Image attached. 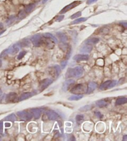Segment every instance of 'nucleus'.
<instances>
[{"label": "nucleus", "mask_w": 127, "mask_h": 141, "mask_svg": "<svg viewBox=\"0 0 127 141\" xmlns=\"http://www.w3.org/2000/svg\"><path fill=\"white\" fill-rule=\"evenodd\" d=\"M83 75V69L81 67H76L73 68H69L68 69L66 73V78H69L71 77L80 78Z\"/></svg>", "instance_id": "obj_1"}, {"label": "nucleus", "mask_w": 127, "mask_h": 141, "mask_svg": "<svg viewBox=\"0 0 127 141\" xmlns=\"http://www.w3.org/2000/svg\"><path fill=\"white\" fill-rule=\"evenodd\" d=\"M86 90H87V88L85 87V85L82 83H79L73 87L70 92L71 93H74V94L78 95V94H81V93H84L85 92H86Z\"/></svg>", "instance_id": "obj_2"}, {"label": "nucleus", "mask_w": 127, "mask_h": 141, "mask_svg": "<svg viewBox=\"0 0 127 141\" xmlns=\"http://www.w3.org/2000/svg\"><path fill=\"white\" fill-rule=\"evenodd\" d=\"M17 114L21 119L24 121H29L32 118V115L31 112L26 111H20L17 112Z\"/></svg>", "instance_id": "obj_3"}, {"label": "nucleus", "mask_w": 127, "mask_h": 141, "mask_svg": "<svg viewBox=\"0 0 127 141\" xmlns=\"http://www.w3.org/2000/svg\"><path fill=\"white\" fill-rule=\"evenodd\" d=\"M53 83V80L52 79L50 78H45L44 80H42L40 83V91L42 92V91H44L45 89L47 88L48 86H50L51 84Z\"/></svg>", "instance_id": "obj_4"}, {"label": "nucleus", "mask_w": 127, "mask_h": 141, "mask_svg": "<svg viewBox=\"0 0 127 141\" xmlns=\"http://www.w3.org/2000/svg\"><path fill=\"white\" fill-rule=\"evenodd\" d=\"M31 40L34 46L36 47L40 46L42 43V37H41V35L40 34H36V35H33L31 37Z\"/></svg>", "instance_id": "obj_5"}, {"label": "nucleus", "mask_w": 127, "mask_h": 141, "mask_svg": "<svg viewBox=\"0 0 127 141\" xmlns=\"http://www.w3.org/2000/svg\"><path fill=\"white\" fill-rule=\"evenodd\" d=\"M81 3V1L73 2V3H70L69 5L66 6L63 8V10H61V11L60 12V14H64V13H66V12L68 11H69V10H71V9H73V8H75L76 6H78V5Z\"/></svg>", "instance_id": "obj_6"}, {"label": "nucleus", "mask_w": 127, "mask_h": 141, "mask_svg": "<svg viewBox=\"0 0 127 141\" xmlns=\"http://www.w3.org/2000/svg\"><path fill=\"white\" fill-rule=\"evenodd\" d=\"M18 99L17 94L15 93H10L6 96L5 100L6 103H14Z\"/></svg>", "instance_id": "obj_7"}, {"label": "nucleus", "mask_w": 127, "mask_h": 141, "mask_svg": "<svg viewBox=\"0 0 127 141\" xmlns=\"http://www.w3.org/2000/svg\"><path fill=\"white\" fill-rule=\"evenodd\" d=\"M47 117H48L49 120H56L59 119V115L56 113L55 111L53 110H48L46 112Z\"/></svg>", "instance_id": "obj_8"}, {"label": "nucleus", "mask_w": 127, "mask_h": 141, "mask_svg": "<svg viewBox=\"0 0 127 141\" xmlns=\"http://www.w3.org/2000/svg\"><path fill=\"white\" fill-rule=\"evenodd\" d=\"M20 50V45L19 44H14L11 47L9 48V54L11 55H14L16 53H18V52Z\"/></svg>", "instance_id": "obj_9"}, {"label": "nucleus", "mask_w": 127, "mask_h": 141, "mask_svg": "<svg viewBox=\"0 0 127 141\" xmlns=\"http://www.w3.org/2000/svg\"><path fill=\"white\" fill-rule=\"evenodd\" d=\"M31 114L32 117H34L35 119H39L40 117V116L42 113V109L40 108H33L31 109Z\"/></svg>", "instance_id": "obj_10"}, {"label": "nucleus", "mask_w": 127, "mask_h": 141, "mask_svg": "<svg viewBox=\"0 0 127 141\" xmlns=\"http://www.w3.org/2000/svg\"><path fill=\"white\" fill-rule=\"evenodd\" d=\"M73 59L76 62H81V61H87L89 59V55H82V54H78L74 55L73 57Z\"/></svg>", "instance_id": "obj_11"}, {"label": "nucleus", "mask_w": 127, "mask_h": 141, "mask_svg": "<svg viewBox=\"0 0 127 141\" xmlns=\"http://www.w3.org/2000/svg\"><path fill=\"white\" fill-rule=\"evenodd\" d=\"M97 85L95 82H91L88 85V87L87 88V90H86V93L87 94H90L91 93L93 92L94 90L96 89Z\"/></svg>", "instance_id": "obj_12"}, {"label": "nucleus", "mask_w": 127, "mask_h": 141, "mask_svg": "<svg viewBox=\"0 0 127 141\" xmlns=\"http://www.w3.org/2000/svg\"><path fill=\"white\" fill-rule=\"evenodd\" d=\"M74 83V80H73V79H68L66 80L65 82H64L63 85V90H64V92H66L68 90V88H69V87L71 86V85Z\"/></svg>", "instance_id": "obj_13"}, {"label": "nucleus", "mask_w": 127, "mask_h": 141, "mask_svg": "<svg viewBox=\"0 0 127 141\" xmlns=\"http://www.w3.org/2000/svg\"><path fill=\"white\" fill-rule=\"evenodd\" d=\"M109 104V99H100L99 101H97L96 104L97 106L99 107H104L107 106Z\"/></svg>", "instance_id": "obj_14"}, {"label": "nucleus", "mask_w": 127, "mask_h": 141, "mask_svg": "<svg viewBox=\"0 0 127 141\" xmlns=\"http://www.w3.org/2000/svg\"><path fill=\"white\" fill-rule=\"evenodd\" d=\"M112 80H108V81H106L104 83H103L102 84L100 85V86L99 87L100 90H105L107 89H109V88H110V83H111Z\"/></svg>", "instance_id": "obj_15"}, {"label": "nucleus", "mask_w": 127, "mask_h": 141, "mask_svg": "<svg viewBox=\"0 0 127 141\" xmlns=\"http://www.w3.org/2000/svg\"><path fill=\"white\" fill-rule=\"evenodd\" d=\"M92 49V47L90 45H84L82 47V48L80 49V52L81 53H89L91 52Z\"/></svg>", "instance_id": "obj_16"}, {"label": "nucleus", "mask_w": 127, "mask_h": 141, "mask_svg": "<svg viewBox=\"0 0 127 141\" xmlns=\"http://www.w3.org/2000/svg\"><path fill=\"white\" fill-rule=\"evenodd\" d=\"M56 35H57V37L59 38V39L61 40V42H64L68 40V37L66 36V34H64L63 32H57V33H56Z\"/></svg>", "instance_id": "obj_17"}, {"label": "nucleus", "mask_w": 127, "mask_h": 141, "mask_svg": "<svg viewBox=\"0 0 127 141\" xmlns=\"http://www.w3.org/2000/svg\"><path fill=\"white\" fill-rule=\"evenodd\" d=\"M32 96H33V93H30V92L25 93L20 96L19 98V101H23V100H25V99L31 98V97H32Z\"/></svg>", "instance_id": "obj_18"}, {"label": "nucleus", "mask_w": 127, "mask_h": 141, "mask_svg": "<svg viewBox=\"0 0 127 141\" xmlns=\"http://www.w3.org/2000/svg\"><path fill=\"white\" fill-rule=\"evenodd\" d=\"M99 41V39L93 37V38L89 39L88 40H86L85 43L88 44V45H94V44L98 43Z\"/></svg>", "instance_id": "obj_19"}, {"label": "nucleus", "mask_w": 127, "mask_h": 141, "mask_svg": "<svg viewBox=\"0 0 127 141\" xmlns=\"http://www.w3.org/2000/svg\"><path fill=\"white\" fill-rule=\"evenodd\" d=\"M43 36L45 37H46V38L50 39H51L52 41L55 42V43H57V42H58L57 39H56V37L54 36V35H52V34H50V33H45V34L43 35Z\"/></svg>", "instance_id": "obj_20"}, {"label": "nucleus", "mask_w": 127, "mask_h": 141, "mask_svg": "<svg viewBox=\"0 0 127 141\" xmlns=\"http://www.w3.org/2000/svg\"><path fill=\"white\" fill-rule=\"evenodd\" d=\"M127 102V99L125 97H122V98H118L116 101V105H122V104H125Z\"/></svg>", "instance_id": "obj_21"}, {"label": "nucleus", "mask_w": 127, "mask_h": 141, "mask_svg": "<svg viewBox=\"0 0 127 141\" xmlns=\"http://www.w3.org/2000/svg\"><path fill=\"white\" fill-rule=\"evenodd\" d=\"M83 97V95H81V94H78V95H73V96H70L69 98V101H77V100H79L81 98H82Z\"/></svg>", "instance_id": "obj_22"}, {"label": "nucleus", "mask_w": 127, "mask_h": 141, "mask_svg": "<svg viewBox=\"0 0 127 141\" xmlns=\"http://www.w3.org/2000/svg\"><path fill=\"white\" fill-rule=\"evenodd\" d=\"M84 116L82 115V114H78L76 116V123L77 124L79 125L81 123H82V122L84 121Z\"/></svg>", "instance_id": "obj_23"}, {"label": "nucleus", "mask_w": 127, "mask_h": 141, "mask_svg": "<svg viewBox=\"0 0 127 141\" xmlns=\"http://www.w3.org/2000/svg\"><path fill=\"white\" fill-rule=\"evenodd\" d=\"M53 70H54V72L56 75V77H59L60 73H61V68L58 65H55L53 66Z\"/></svg>", "instance_id": "obj_24"}, {"label": "nucleus", "mask_w": 127, "mask_h": 141, "mask_svg": "<svg viewBox=\"0 0 127 141\" xmlns=\"http://www.w3.org/2000/svg\"><path fill=\"white\" fill-rule=\"evenodd\" d=\"M35 8V5L34 4H30L27 5L25 8V12L26 13H30L33 11V10Z\"/></svg>", "instance_id": "obj_25"}, {"label": "nucleus", "mask_w": 127, "mask_h": 141, "mask_svg": "<svg viewBox=\"0 0 127 141\" xmlns=\"http://www.w3.org/2000/svg\"><path fill=\"white\" fill-rule=\"evenodd\" d=\"M16 117L14 114H11L5 117V120L9 121H12V122H14L15 121H16Z\"/></svg>", "instance_id": "obj_26"}, {"label": "nucleus", "mask_w": 127, "mask_h": 141, "mask_svg": "<svg viewBox=\"0 0 127 141\" xmlns=\"http://www.w3.org/2000/svg\"><path fill=\"white\" fill-rule=\"evenodd\" d=\"M15 20H16V17L14 16H11L8 18L6 23V24L8 26H10L11 24H12L14 22Z\"/></svg>", "instance_id": "obj_27"}, {"label": "nucleus", "mask_w": 127, "mask_h": 141, "mask_svg": "<svg viewBox=\"0 0 127 141\" xmlns=\"http://www.w3.org/2000/svg\"><path fill=\"white\" fill-rule=\"evenodd\" d=\"M87 20V18H78V19H76V20H74V21H73L72 24H78V23H82V22H84Z\"/></svg>", "instance_id": "obj_28"}, {"label": "nucleus", "mask_w": 127, "mask_h": 141, "mask_svg": "<svg viewBox=\"0 0 127 141\" xmlns=\"http://www.w3.org/2000/svg\"><path fill=\"white\" fill-rule=\"evenodd\" d=\"M59 47H60V49H61L63 50V51H65V50L68 49V44H67L66 43H64V42L60 44Z\"/></svg>", "instance_id": "obj_29"}, {"label": "nucleus", "mask_w": 127, "mask_h": 141, "mask_svg": "<svg viewBox=\"0 0 127 141\" xmlns=\"http://www.w3.org/2000/svg\"><path fill=\"white\" fill-rule=\"evenodd\" d=\"M26 53H27V52L26 51L21 52L19 53V55H18V57H17V58H18V60L22 59V58H23L25 56V55L26 54Z\"/></svg>", "instance_id": "obj_30"}, {"label": "nucleus", "mask_w": 127, "mask_h": 141, "mask_svg": "<svg viewBox=\"0 0 127 141\" xmlns=\"http://www.w3.org/2000/svg\"><path fill=\"white\" fill-rule=\"evenodd\" d=\"M8 54H9V49H6L3 52H2V53L0 54V58L5 57Z\"/></svg>", "instance_id": "obj_31"}, {"label": "nucleus", "mask_w": 127, "mask_h": 141, "mask_svg": "<svg viewBox=\"0 0 127 141\" xmlns=\"http://www.w3.org/2000/svg\"><path fill=\"white\" fill-rule=\"evenodd\" d=\"M81 15V12L79 11L77 12V13H76L75 14H74L73 15H72L70 18H71V19H75V18H77L78 17H79Z\"/></svg>", "instance_id": "obj_32"}, {"label": "nucleus", "mask_w": 127, "mask_h": 141, "mask_svg": "<svg viewBox=\"0 0 127 141\" xmlns=\"http://www.w3.org/2000/svg\"><path fill=\"white\" fill-rule=\"evenodd\" d=\"M3 122L1 121H0V137L3 135Z\"/></svg>", "instance_id": "obj_33"}, {"label": "nucleus", "mask_w": 127, "mask_h": 141, "mask_svg": "<svg viewBox=\"0 0 127 141\" xmlns=\"http://www.w3.org/2000/svg\"><path fill=\"white\" fill-rule=\"evenodd\" d=\"M25 17H26V12L21 11L19 13V19H22L25 18Z\"/></svg>", "instance_id": "obj_34"}, {"label": "nucleus", "mask_w": 127, "mask_h": 141, "mask_svg": "<svg viewBox=\"0 0 127 141\" xmlns=\"http://www.w3.org/2000/svg\"><path fill=\"white\" fill-rule=\"evenodd\" d=\"M67 63H68V60H65V61H63L61 62V68H65V67L66 66V65H67Z\"/></svg>", "instance_id": "obj_35"}, {"label": "nucleus", "mask_w": 127, "mask_h": 141, "mask_svg": "<svg viewBox=\"0 0 127 141\" xmlns=\"http://www.w3.org/2000/svg\"><path fill=\"white\" fill-rule=\"evenodd\" d=\"M95 115H96L97 117H99V118L100 119L102 118V117H103V115H102L100 112H95Z\"/></svg>", "instance_id": "obj_36"}, {"label": "nucleus", "mask_w": 127, "mask_h": 141, "mask_svg": "<svg viewBox=\"0 0 127 141\" xmlns=\"http://www.w3.org/2000/svg\"><path fill=\"white\" fill-rule=\"evenodd\" d=\"M97 0H87V5H91V4H92L96 2Z\"/></svg>", "instance_id": "obj_37"}, {"label": "nucleus", "mask_w": 127, "mask_h": 141, "mask_svg": "<svg viewBox=\"0 0 127 141\" xmlns=\"http://www.w3.org/2000/svg\"><path fill=\"white\" fill-rule=\"evenodd\" d=\"M63 18H64V15H61V16H58V18H57V20H56V21H62V20H63Z\"/></svg>", "instance_id": "obj_38"}, {"label": "nucleus", "mask_w": 127, "mask_h": 141, "mask_svg": "<svg viewBox=\"0 0 127 141\" xmlns=\"http://www.w3.org/2000/svg\"><path fill=\"white\" fill-rule=\"evenodd\" d=\"M121 24H122L123 26H124V27H127V23H126V22H124V23H121Z\"/></svg>", "instance_id": "obj_39"}, {"label": "nucleus", "mask_w": 127, "mask_h": 141, "mask_svg": "<svg viewBox=\"0 0 127 141\" xmlns=\"http://www.w3.org/2000/svg\"><path fill=\"white\" fill-rule=\"evenodd\" d=\"M127 136H124L123 139V141H127Z\"/></svg>", "instance_id": "obj_40"}, {"label": "nucleus", "mask_w": 127, "mask_h": 141, "mask_svg": "<svg viewBox=\"0 0 127 141\" xmlns=\"http://www.w3.org/2000/svg\"><path fill=\"white\" fill-rule=\"evenodd\" d=\"M11 126V124H7V123H6L5 124V127H10Z\"/></svg>", "instance_id": "obj_41"}, {"label": "nucleus", "mask_w": 127, "mask_h": 141, "mask_svg": "<svg viewBox=\"0 0 127 141\" xmlns=\"http://www.w3.org/2000/svg\"><path fill=\"white\" fill-rule=\"evenodd\" d=\"M3 24L0 23V29H3Z\"/></svg>", "instance_id": "obj_42"}, {"label": "nucleus", "mask_w": 127, "mask_h": 141, "mask_svg": "<svg viewBox=\"0 0 127 141\" xmlns=\"http://www.w3.org/2000/svg\"><path fill=\"white\" fill-rule=\"evenodd\" d=\"M2 95H3V93H2V91L1 90H0V99H1V98L2 97Z\"/></svg>", "instance_id": "obj_43"}, {"label": "nucleus", "mask_w": 127, "mask_h": 141, "mask_svg": "<svg viewBox=\"0 0 127 141\" xmlns=\"http://www.w3.org/2000/svg\"><path fill=\"white\" fill-rule=\"evenodd\" d=\"M47 1H48V0H43V1H42V3L43 4L45 3Z\"/></svg>", "instance_id": "obj_44"}, {"label": "nucleus", "mask_w": 127, "mask_h": 141, "mask_svg": "<svg viewBox=\"0 0 127 141\" xmlns=\"http://www.w3.org/2000/svg\"><path fill=\"white\" fill-rule=\"evenodd\" d=\"M1 65H2V60L0 59V67H1Z\"/></svg>", "instance_id": "obj_45"}, {"label": "nucleus", "mask_w": 127, "mask_h": 141, "mask_svg": "<svg viewBox=\"0 0 127 141\" xmlns=\"http://www.w3.org/2000/svg\"><path fill=\"white\" fill-rule=\"evenodd\" d=\"M5 31H2V32H0V35H1V34H3V32H5Z\"/></svg>", "instance_id": "obj_46"}]
</instances>
